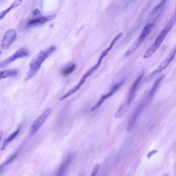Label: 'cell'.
Wrapping results in <instances>:
<instances>
[{
	"instance_id": "6da1fadb",
	"label": "cell",
	"mask_w": 176,
	"mask_h": 176,
	"mask_svg": "<svg viewBox=\"0 0 176 176\" xmlns=\"http://www.w3.org/2000/svg\"><path fill=\"white\" fill-rule=\"evenodd\" d=\"M57 47L55 46H52L50 47L43 50L36 55V56L31 60L30 63V69L28 72L26 73L25 77V81H28L30 78H33L39 72L41 67L43 63L48 59V58L57 50Z\"/></svg>"
},
{
	"instance_id": "7a4b0ae2",
	"label": "cell",
	"mask_w": 176,
	"mask_h": 176,
	"mask_svg": "<svg viewBox=\"0 0 176 176\" xmlns=\"http://www.w3.org/2000/svg\"><path fill=\"white\" fill-rule=\"evenodd\" d=\"M108 54H109V52L107 51V50H105L104 52H102L101 53V56H100L99 59H98V61H97L96 64L94 65L93 67H91L90 70L87 71V72L85 73V74H84L83 77H81V80L79 81L78 83L76 85H74V87H73V88H71L70 90H68L65 94H64V95H63L61 98H59V101H64V100L66 99L67 98H68V97L70 96L71 95H72V94H74V93L77 92V91L79 90V89L81 88V87H82L83 84L85 83L87 78H88L89 77H90V76L97 69H98V68L100 67V65H101V64L102 59H103L105 57V56H107V55Z\"/></svg>"
},
{
	"instance_id": "3957f363",
	"label": "cell",
	"mask_w": 176,
	"mask_h": 176,
	"mask_svg": "<svg viewBox=\"0 0 176 176\" xmlns=\"http://www.w3.org/2000/svg\"><path fill=\"white\" fill-rule=\"evenodd\" d=\"M175 21H176V19L173 16L171 17V19H170L167 26L161 31V32H160L158 36H157L156 40H155L154 41V43L152 44V45L149 47L147 50V51L145 52V53H144L143 56L144 59H149V58H150L151 57L153 56L155 53H156V51L159 49L160 46L162 45V42L164 41V39L166 38V36L170 32V30H171V28L173 27V24H174Z\"/></svg>"
},
{
	"instance_id": "277c9868",
	"label": "cell",
	"mask_w": 176,
	"mask_h": 176,
	"mask_svg": "<svg viewBox=\"0 0 176 176\" xmlns=\"http://www.w3.org/2000/svg\"><path fill=\"white\" fill-rule=\"evenodd\" d=\"M143 73H142V74L139 76L137 78H136V80L134 81V83H133V84L130 89L127 100L123 102V104L119 107V109L117 110V112H116L115 118H116V119H120V118L123 117V116L125 115L126 112L127 111V109L130 105L131 101H133V99L136 95V90H137L139 83H140L142 78H143Z\"/></svg>"
},
{
	"instance_id": "5b68a950",
	"label": "cell",
	"mask_w": 176,
	"mask_h": 176,
	"mask_svg": "<svg viewBox=\"0 0 176 176\" xmlns=\"http://www.w3.org/2000/svg\"><path fill=\"white\" fill-rule=\"evenodd\" d=\"M154 26V24L153 23H149L147 25L144 26V27L141 31L140 35L138 36V37L135 41L134 43L129 47V48L127 50V51L125 52L124 57L129 56L130 54L133 53V52L136 50H137L140 48L142 43H143L144 41L145 40V39L147 37L148 35H149V33H150L151 30H152V28H153Z\"/></svg>"
},
{
	"instance_id": "8992f818",
	"label": "cell",
	"mask_w": 176,
	"mask_h": 176,
	"mask_svg": "<svg viewBox=\"0 0 176 176\" xmlns=\"http://www.w3.org/2000/svg\"><path fill=\"white\" fill-rule=\"evenodd\" d=\"M152 99V97L149 95V94H147V95L144 96V98L142 100L140 103L139 104V105L136 107V110L133 112V114L131 116L129 120V123L127 124V130L128 131H130L131 129H132L133 126H134L135 123L136 122V120H137L138 118L139 117V116L141 114V113L143 112V111L144 109V107L147 106L149 102L151 101V100Z\"/></svg>"
},
{
	"instance_id": "52a82bcc",
	"label": "cell",
	"mask_w": 176,
	"mask_h": 176,
	"mask_svg": "<svg viewBox=\"0 0 176 176\" xmlns=\"http://www.w3.org/2000/svg\"><path fill=\"white\" fill-rule=\"evenodd\" d=\"M29 54H30V52H29L28 50L25 48V47H22V48L18 49L14 54L11 55V56L7 58L6 60L2 61L1 63V64H0V67H1V68H3L10 64L11 63L16 61L17 59L28 57Z\"/></svg>"
},
{
	"instance_id": "ba28073f",
	"label": "cell",
	"mask_w": 176,
	"mask_h": 176,
	"mask_svg": "<svg viewBox=\"0 0 176 176\" xmlns=\"http://www.w3.org/2000/svg\"><path fill=\"white\" fill-rule=\"evenodd\" d=\"M175 54H176V46H175V48L170 52V53L166 57V59H165L164 61H162L161 64L158 65V67L156 68V70H154L152 73H151L150 75H149V78L154 77V76L160 74V72H162L164 70L166 69V68L169 66L171 63L173 59L175 58Z\"/></svg>"
},
{
	"instance_id": "9c48e42d",
	"label": "cell",
	"mask_w": 176,
	"mask_h": 176,
	"mask_svg": "<svg viewBox=\"0 0 176 176\" xmlns=\"http://www.w3.org/2000/svg\"><path fill=\"white\" fill-rule=\"evenodd\" d=\"M17 39V32L14 29H10L7 30L2 37L1 42L2 50L9 49Z\"/></svg>"
},
{
	"instance_id": "30bf717a",
	"label": "cell",
	"mask_w": 176,
	"mask_h": 176,
	"mask_svg": "<svg viewBox=\"0 0 176 176\" xmlns=\"http://www.w3.org/2000/svg\"><path fill=\"white\" fill-rule=\"evenodd\" d=\"M51 112V108H48L46 109L45 111L43 112L41 114V115L36 119L35 121L33 122L32 126L30 127V134L33 135L37 131L40 127L42 126V125L43 124L44 122L46 121V120L47 119V118L48 117V116L50 115Z\"/></svg>"
},
{
	"instance_id": "8fae6325",
	"label": "cell",
	"mask_w": 176,
	"mask_h": 176,
	"mask_svg": "<svg viewBox=\"0 0 176 176\" xmlns=\"http://www.w3.org/2000/svg\"><path fill=\"white\" fill-rule=\"evenodd\" d=\"M123 82H124V81L123 80L119 83L114 84V85L112 86L111 90H110L106 94L102 95L101 97V98H100L98 101L96 102V104L94 105L92 107V108H91V111H95V110H96L97 109H98L99 107L102 105V104L105 102V101H106L107 98H109V97H111L115 92H116L117 90L122 86Z\"/></svg>"
},
{
	"instance_id": "7c38bea8",
	"label": "cell",
	"mask_w": 176,
	"mask_h": 176,
	"mask_svg": "<svg viewBox=\"0 0 176 176\" xmlns=\"http://www.w3.org/2000/svg\"><path fill=\"white\" fill-rule=\"evenodd\" d=\"M56 15H46V16H40L39 17L33 18V19L30 20L27 23L28 27H35V26L43 25L44 23H46L50 21L53 20Z\"/></svg>"
},
{
	"instance_id": "4fadbf2b",
	"label": "cell",
	"mask_w": 176,
	"mask_h": 176,
	"mask_svg": "<svg viewBox=\"0 0 176 176\" xmlns=\"http://www.w3.org/2000/svg\"><path fill=\"white\" fill-rule=\"evenodd\" d=\"M72 155H69V156H67L66 158H65L64 161L62 162L61 164L60 165L59 169H57L54 176H65V173H67L68 167H69L71 162H72Z\"/></svg>"
},
{
	"instance_id": "5bb4252c",
	"label": "cell",
	"mask_w": 176,
	"mask_h": 176,
	"mask_svg": "<svg viewBox=\"0 0 176 176\" xmlns=\"http://www.w3.org/2000/svg\"><path fill=\"white\" fill-rule=\"evenodd\" d=\"M22 2H23V0H15V1L12 2V4L10 5L8 9L3 10V11H2L1 15H0V19L1 20L3 19L4 17H6V15L9 14V13L13 9H16L17 7L20 6V5L22 4Z\"/></svg>"
},
{
	"instance_id": "9a60e30c",
	"label": "cell",
	"mask_w": 176,
	"mask_h": 176,
	"mask_svg": "<svg viewBox=\"0 0 176 176\" xmlns=\"http://www.w3.org/2000/svg\"><path fill=\"white\" fill-rule=\"evenodd\" d=\"M18 74V70L16 69H9V70H2L0 72V78L1 79H4V78H6L9 77H15Z\"/></svg>"
},
{
	"instance_id": "2e32d148",
	"label": "cell",
	"mask_w": 176,
	"mask_h": 176,
	"mask_svg": "<svg viewBox=\"0 0 176 176\" xmlns=\"http://www.w3.org/2000/svg\"><path fill=\"white\" fill-rule=\"evenodd\" d=\"M19 131H20V129L18 128L16 131H15L14 132L12 133V134H10L9 137L5 139L3 143V145H2V151H4V149L6 148L8 145H9L10 143H11V142L14 140L15 137H16V136L18 135Z\"/></svg>"
},
{
	"instance_id": "e0dca14e",
	"label": "cell",
	"mask_w": 176,
	"mask_h": 176,
	"mask_svg": "<svg viewBox=\"0 0 176 176\" xmlns=\"http://www.w3.org/2000/svg\"><path fill=\"white\" fill-rule=\"evenodd\" d=\"M75 67H76V65L74 64H71L70 65H68L64 68V70H63L62 74L64 75H68L74 70Z\"/></svg>"
},
{
	"instance_id": "ac0fdd59",
	"label": "cell",
	"mask_w": 176,
	"mask_h": 176,
	"mask_svg": "<svg viewBox=\"0 0 176 176\" xmlns=\"http://www.w3.org/2000/svg\"><path fill=\"white\" fill-rule=\"evenodd\" d=\"M100 167H101V166H100L99 164H96V166L94 167V169L92 171V173H91V176H96L97 173H98V172L99 171Z\"/></svg>"
},
{
	"instance_id": "d6986e66",
	"label": "cell",
	"mask_w": 176,
	"mask_h": 176,
	"mask_svg": "<svg viewBox=\"0 0 176 176\" xmlns=\"http://www.w3.org/2000/svg\"><path fill=\"white\" fill-rule=\"evenodd\" d=\"M40 16H41L40 10H39V9H35V10H34V12H33V17H34V18L39 17H40Z\"/></svg>"
},
{
	"instance_id": "ffe728a7",
	"label": "cell",
	"mask_w": 176,
	"mask_h": 176,
	"mask_svg": "<svg viewBox=\"0 0 176 176\" xmlns=\"http://www.w3.org/2000/svg\"><path fill=\"white\" fill-rule=\"evenodd\" d=\"M78 176H85V173H84L83 171H81V172H80V173L78 174Z\"/></svg>"
},
{
	"instance_id": "44dd1931",
	"label": "cell",
	"mask_w": 176,
	"mask_h": 176,
	"mask_svg": "<svg viewBox=\"0 0 176 176\" xmlns=\"http://www.w3.org/2000/svg\"><path fill=\"white\" fill-rule=\"evenodd\" d=\"M173 17H174L175 19H176V6H175V13H174V15H173Z\"/></svg>"
},
{
	"instance_id": "7402d4cb",
	"label": "cell",
	"mask_w": 176,
	"mask_h": 176,
	"mask_svg": "<svg viewBox=\"0 0 176 176\" xmlns=\"http://www.w3.org/2000/svg\"><path fill=\"white\" fill-rule=\"evenodd\" d=\"M1 1H3V0H1Z\"/></svg>"
}]
</instances>
